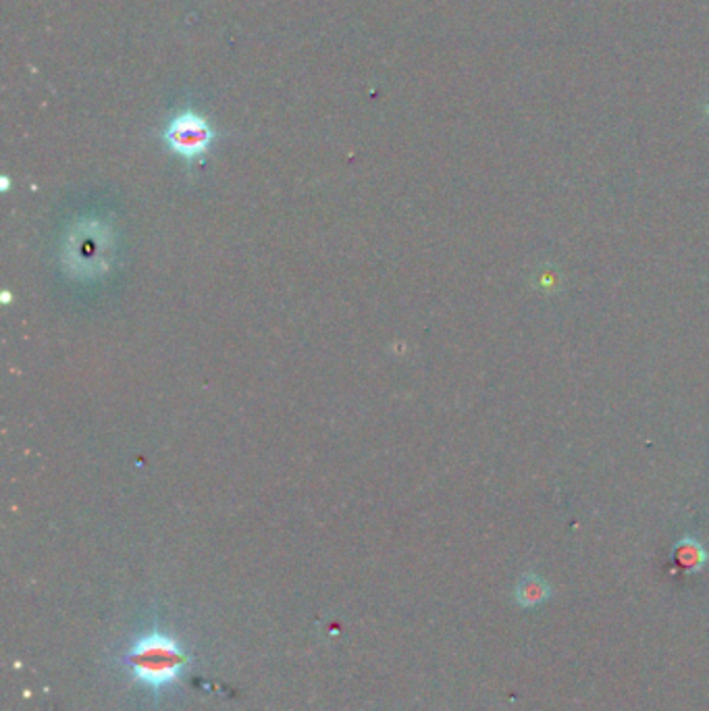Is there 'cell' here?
Listing matches in <instances>:
<instances>
[{
    "instance_id": "cell-1",
    "label": "cell",
    "mask_w": 709,
    "mask_h": 711,
    "mask_svg": "<svg viewBox=\"0 0 709 711\" xmlns=\"http://www.w3.org/2000/svg\"><path fill=\"white\" fill-rule=\"evenodd\" d=\"M187 653L171 634L152 630L139 636L123 655V666L131 679L152 690L175 684L187 668Z\"/></svg>"
},
{
    "instance_id": "cell-2",
    "label": "cell",
    "mask_w": 709,
    "mask_h": 711,
    "mask_svg": "<svg viewBox=\"0 0 709 711\" xmlns=\"http://www.w3.org/2000/svg\"><path fill=\"white\" fill-rule=\"evenodd\" d=\"M212 142H215V130L200 112L192 109L177 112L165 130V144L185 160L204 157Z\"/></svg>"
},
{
    "instance_id": "cell-3",
    "label": "cell",
    "mask_w": 709,
    "mask_h": 711,
    "mask_svg": "<svg viewBox=\"0 0 709 711\" xmlns=\"http://www.w3.org/2000/svg\"><path fill=\"white\" fill-rule=\"evenodd\" d=\"M672 555L674 562H677V568L687 574L701 572L709 560L705 547L695 536H682V539H678L672 549Z\"/></svg>"
},
{
    "instance_id": "cell-4",
    "label": "cell",
    "mask_w": 709,
    "mask_h": 711,
    "mask_svg": "<svg viewBox=\"0 0 709 711\" xmlns=\"http://www.w3.org/2000/svg\"><path fill=\"white\" fill-rule=\"evenodd\" d=\"M550 595H552V591H550V587H547V582L534 574L525 576V579L520 580L518 587H516V599H518L520 606H525V608L539 606V603H543Z\"/></svg>"
},
{
    "instance_id": "cell-5",
    "label": "cell",
    "mask_w": 709,
    "mask_h": 711,
    "mask_svg": "<svg viewBox=\"0 0 709 711\" xmlns=\"http://www.w3.org/2000/svg\"><path fill=\"white\" fill-rule=\"evenodd\" d=\"M707 112H709V104H707Z\"/></svg>"
}]
</instances>
